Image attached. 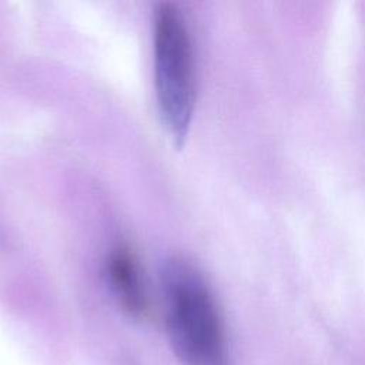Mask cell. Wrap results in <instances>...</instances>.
Wrapping results in <instances>:
<instances>
[{
	"label": "cell",
	"mask_w": 365,
	"mask_h": 365,
	"mask_svg": "<svg viewBox=\"0 0 365 365\" xmlns=\"http://www.w3.org/2000/svg\"><path fill=\"white\" fill-rule=\"evenodd\" d=\"M160 285L167 336L182 365H228L225 327L205 278L188 259L161 262Z\"/></svg>",
	"instance_id": "obj_1"
},
{
	"label": "cell",
	"mask_w": 365,
	"mask_h": 365,
	"mask_svg": "<svg viewBox=\"0 0 365 365\" xmlns=\"http://www.w3.org/2000/svg\"><path fill=\"white\" fill-rule=\"evenodd\" d=\"M154 88L160 118L174 144L187 138L197 96L192 40L181 10L158 3L153 19Z\"/></svg>",
	"instance_id": "obj_2"
},
{
	"label": "cell",
	"mask_w": 365,
	"mask_h": 365,
	"mask_svg": "<svg viewBox=\"0 0 365 365\" xmlns=\"http://www.w3.org/2000/svg\"><path fill=\"white\" fill-rule=\"evenodd\" d=\"M107 274L121 308L131 318H145L148 314V297L137 258L127 244L120 242L111 248L107 259Z\"/></svg>",
	"instance_id": "obj_3"
}]
</instances>
